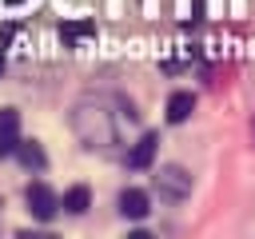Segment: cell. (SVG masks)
Listing matches in <instances>:
<instances>
[{"label": "cell", "mask_w": 255, "mask_h": 239, "mask_svg": "<svg viewBox=\"0 0 255 239\" xmlns=\"http://www.w3.org/2000/svg\"><path fill=\"white\" fill-rule=\"evenodd\" d=\"M72 131L88 151H112L120 143V123L112 112V100L104 96H84L72 108Z\"/></svg>", "instance_id": "obj_1"}, {"label": "cell", "mask_w": 255, "mask_h": 239, "mask_svg": "<svg viewBox=\"0 0 255 239\" xmlns=\"http://www.w3.org/2000/svg\"><path fill=\"white\" fill-rule=\"evenodd\" d=\"M151 187L159 191V199L179 203V199H187V195H191V175H187L179 163H163V167L151 175Z\"/></svg>", "instance_id": "obj_2"}, {"label": "cell", "mask_w": 255, "mask_h": 239, "mask_svg": "<svg viewBox=\"0 0 255 239\" xmlns=\"http://www.w3.org/2000/svg\"><path fill=\"white\" fill-rule=\"evenodd\" d=\"M24 199H28V211L36 215V219H52L56 215V207H60V199H56V191L48 187V183H28V191H24Z\"/></svg>", "instance_id": "obj_3"}, {"label": "cell", "mask_w": 255, "mask_h": 239, "mask_svg": "<svg viewBox=\"0 0 255 239\" xmlns=\"http://www.w3.org/2000/svg\"><path fill=\"white\" fill-rule=\"evenodd\" d=\"M155 147H159V135H155V131H143V135L135 139V147L128 151V167H131V171H147L151 159H155Z\"/></svg>", "instance_id": "obj_4"}, {"label": "cell", "mask_w": 255, "mask_h": 239, "mask_svg": "<svg viewBox=\"0 0 255 239\" xmlns=\"http://www.w3.org/2000/svg\"><path fill=\"white\" fill-rule=\"evenodd\" d=\"M20 147V116L12 108H0V155H12Z\"/></svg>", "instance_id": "obj_5"}, {"label": "cell", "mask_w": 255, "mask_h": 239, "mask_svg": "<svg viewBox=\"0 0 255 239\" xmlns=\"http://www.w3.org/2000/svg\"><path fill=\"white\" fill-rule=\"evenodd\" d=\"M151 211V203H147V191H139V187H128V191H120V215L124 219H143Z\"/></svg>", "instance_id": "obj_6"}, {"label": "cell", "mask_w": 255, "mask_h": 239, "mask_svg": "<svg viewBox=\"0 0 255 239\" xmlns=\"http://www.w3.org/2000/svg\"><path fill=\"white\" fill-rule=\"evenodd\" d=\"M191 108H195V96H191V92H175V96L167 100V120H171V123H183V120L191 116Z\"/></svg>", "instance_id": "obj_7"}, {"label": "cell", "mask_w": 255, "mask_h": 239, "mask_svg": "<svg viewBox=\"0 0 255 239\" xmlns=\"http://www.w3.org/2000/svg\"><path fill=\"white\" fill-rule=\"evenodd\" d=\"M88 203H92L88 187H68V191H64V211L80 215V211H88Z\"/></svg>", "instance_id": "obj_8"}, {"label": "cell", "mask_w": 255, "mask_h": 239, "mask_svg": "<svg viewBox=\"0 0 255 239\" xmlns=\"http://www.w3.org/2000/svg\"><path fill=\"white\" fill-rule=\"evenodd\" d=\"M16 155H20V163H24V167H36V171L44 167V151H40V143H24V139H20Z\"/></svg>", "instance_id": "obj_9"}, {"label": "cell", "mask_w": 255, "mask_h": 239, "mask_svg": "<svg viewBox=\"0 0 255 239\" xmlns=\"http://www.w3.org/2000/svg\"><path fill=\"white\" fill-rule=\"evenodd\" d=\"M0 76H4V52H0Z\"/></svg>", "instance_id": "obj_10"}]
</instances>
